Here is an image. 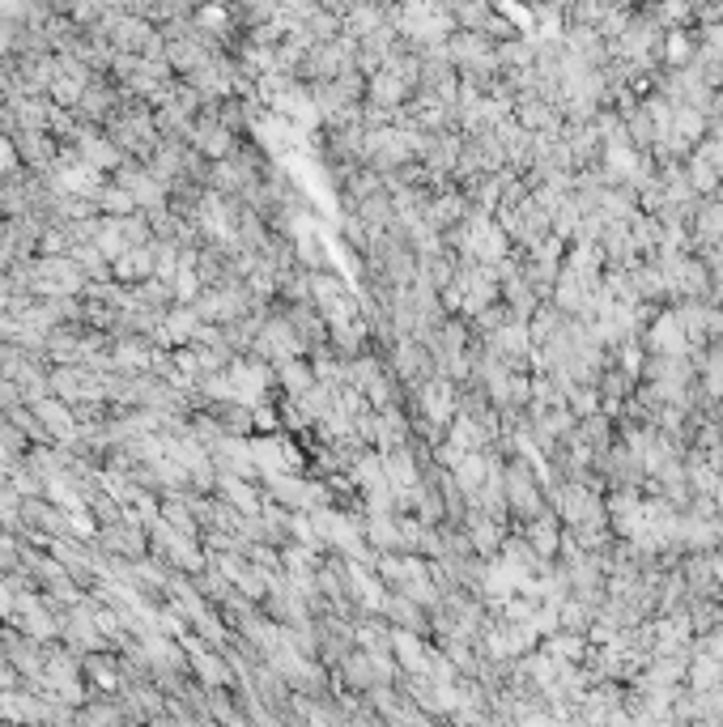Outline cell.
<instances>
[{
  "label": "cell",
  "mask_w": 723,
  "mask_h": 727,
  "mask_svg": "<svg viewBox=\"0 0 723 727\" xmlns=\"http://www.w3.org/2000/svg\"><path fill=\"white\" fill-rule=\"evenodd\" d=\"M0 574H5V570H0Z\"/></svg>",
  "instance_id": "obj_37"
},
{
  "label": "cell",
  "mask_w": 723,
  "mask_h": 727,
  "mask_svg": "<svg viewBox=\"0 0 723 727\" xmlns=\"http://www.w3.org/2000/svg\"><path fill=\"white\" fill-rule=\"evenodd\" d=\"M383 22H388V13H383L375 0H353V13H349V35L358 39V35H371V30H379Z\"/></svg>",
  "instance_id": "obj_27"
},
{
  "label": "cell",
  "mask_w": 723,
  "mask_h": 727,
  "mask_svg": "<svg viewBox=\"0 0 723 727\" xmlns=\"http://www.w3.org/2000/svg\"><path fill=\"white\" fill-rule=\"evenodd\" d=\"M456 243H460L477 264H502V260H507V230L494 226L485 209H473V213H468V222L460 226Z\"/></svg>",
  "instance_id": "obj_3"
},
{
  "label": "cell",
  "mask_w": 723,
  "mask_h": 727,
  "mask_svg": "<svg viewBox=\"0 0 723 727\" xmlns=\"http://www.w3.org/2000/svg\"><path fill=\"white\" fill-rule=\"evenodd\" d=\"M626 370H638V349H626Z\"/></svg>",
  "instance_id": "obj_33"
},
{
  "label": "cell",
  "mask_w": 723,
  "mask_h": 727,
  "mask_svg": "<svg viewBox=\"0 0 723 727\" xmlns=\"http://www.w3.org/2000/svg\"><path fill=\"white\" fill-rule=\"evenodd\" d=\"M277 383L290 392V400H298V396H307L315 387V370H311V362H302V358H285V362H277Z\"/></svg>",
  "instance_id": "obj_22"
},
{
  "label": "cell",
  "mask_w": 723,
  "mask_h": 727,
  "mask_svg": "<svg viewBox=\"0 0 723 727\" xmlns=\"http://www.w3.org/2000/svg\"><path fill=\"white\" fill-rule=\"evenodd\" d=\"M132 302H137V307H149V311H171L175 290L166 277H145V281L132 285Z\"/></svg>",
  "instance_id": "obj_21"
},
{
  "label": "cell",
  "mask_w": 723,
  "mask_h": 727,
  "mask_svg": "<svg viewBox=\"0 0 723 727\" xmlns=\"http://www.w3.org/2000/svg\"><path fill=\"white\" fill-rule=\"evenodd\" d=\"M111 277L124 281V285H137L145 277H154V239L141 243V247H128L120 260H111Z\"/></svg>",
  "instance_id": "obj_14"
},
{
  "label": "cell",
  "mask_w": 723,
  "mask_h": 727,
  "mask_svg": "<svg viewBox=\"0 0 723 727\" xmlns=\"http://www.w3.org/2000/svg\"><path fill=\"white\" fill-rule=\"evenodd\" d=\"M528 545H532L536 553H541V557H549L553 549L562 545V536H558V523H553V519H536L532 528H528Z\"/></svg>",
  "instance_id": "obj_29"
},
{
  "label": "cell",
  "mask_w": 723,
  "mask_h": 727,
  "mask_svg": "<svg viewBox=\"0 0 723 727\" xmlns=\"http://www.w3.org/2000/svg\"><path fill=\"white\" fill-rule=\"evenodd\" d=\"M689 681H694L698 693H711L723 681V659L719 655H698L694 664H689Z\"/></svg>",
  "instance_id": "obj_28"
},
{
  "label": "cell",
  "mask_w": 723,
  "mask_h": 727,
  "mask_svg": "<svg viewBox=\"0 0 723 727\" xmlns=\"http://www.w3.org/2000/svg\"><path fill=\"white\" fill-rule=\"evenodd\" d=\"M430 366H434V358H430V345H422L417 336H400V345L392 349V370L405 383H417V379H430Z\"/></svg>",
  "instance_id": "obj_12"
},
{
  "label": "cell",
  "mask_w": 723,
  "mask_h": 727,
  "mask_svg": "<svg viewBox=\"0 0 723 727\" xmlns=\"http://www.w3.org/2000/svg\"><path fill=\"white\" fill-rule=\"evenodd\" d=\"M715 498H719V506H723V477L715 481Z\"/></svg>",
  "instance_id": "obj_35"
},
{
  "label": "cell",
  "mask_w": 723,
  "mask_h": 727,
  "mask_svg": "<svg viewBox=\"0 0 723 727\" xmlns=\"http://www.w3.org/2000/svg\"><path fill=\"white\" fill-rule=\"evenodd\" d=\"M417 81H422V60L392 56V60H383L379 69L371 73L366 98H371L379 111H400V107H405V98L417 90Z\"/></svg>",
  "instance_id": "obj_2"
},
{
  "label": "cell",
  "mask_w": 723,
  "mask_h": 727,
  "mask_svg": "<svg viewBox=\"0 0 723 727\" xmlns=\"http://www.w3.org/2000/svg\"><path fill=\"white\" fill-rule=\"evenodd\" d=\"M651 349L660 353V358H685L689 336H685V328H681L677 315H660V319H655V328H651Z\"/></svg>",
  "instance_id": "obj_17"
},
{
  "label": "cell",
  "mask_w": 723,
  "mask_h": 727,
  "mask_svg": "<svg viewBox=\"0 0 723 727\" xmlns=\"http://www.w3.org/2000/svg\"><path fill=\"white\" fill-rule=\"evenodd\" d=\"M698 234H702V239H723V196L711 200V205L702 209V217H698Z\"/></svg>",
  "instance_id": "obj_30"
},
{
  "label": "cell",
  "mask_w": 723,
  "mask_h": 727,
  "mask_svg": "<svg viewBox=\"0 0 723 727\" xmlns=\"http://www.w3.org/2000/svg\"><path fill=\"white\" fill-rule=\"evenodd\" d=\"M52 392L60 400H69L73 409L77 404H98L107 400V387H103V370H94L86 362H60L52 370Z\"/></svg>",
  "instance_id": "obj_5"
},
{
  "label": "cell",
  "mask_w": 723,
  "mask_h": 727,
  "mask_svg": "<svg viewBox=\"0 0 723 727\" xmlns=\"http://www.w3.org/2000/svg\"><path fill=\"white\" fill-rule=\"evenodd\" d=\"M485 477H490V460L485 455H477V451H464L456 464H451V481H456V489L464 498H473L477 489L485 485Z\"/></svg>",
  "instance_id": "obj_19"
},
{
  "label": "cell",
  "mask_w": 723,
  "mask_h": 727,
  "mask_svg": "<svg viewBox=\"0 0 723 727\" xmlns=\"http://www.w3.org/2000/svg\"><path fill=\"white\" fill-rule=\"evenodd\" d=\"M341 676H345V685L349 689H375V685H383V676H379V664H375V655L371 651H345L341 655Z\"/></svg>",
  "instance_id": "obj_16"
},
{
  "label": "cell",
  "mask_w": 723,
  "mask_h": 727,
  "mask_svg": "<svg viewBox=\"0 0 723 727\" xmlns=\"http://www.w3.org/2000/svg\"><path fill=\"white\" fill-rule=\"evenodd\" d=\"M251 353L264 362H285V358H302L307 353V341L298 336V328L290 324V315H264L260 336L251 341Z\"/></svg>",
  "instance_id": "obj_6"
},
{
  "label": "cell",
  "mask_w": 723,
  "mask_h": 727,
  "mask_svg": "<svg viewBox=\"0 0 723 727\" xmlns=\"http://www.w3.org/2000/svg\"><path fill=\"white\" fill-rule=\"evenodd\" d=\"M719 298H723V290H719Z\"/></svg>",
  "instance_id": "obj_36"
},
{
  "label": "cell",
  "mask_w": 723,
  "mask_h": 727,
  "mask_svg": "<svg viewBox=\"0 0 723 727\" xmlns=\"http://www.w3.org/2000/svg\"><path fill=\"white\" fill-rule=\"evenodd\" d=\"M94 209L107 213V217H124V213H137V200H132V192L120 188V183H103L94 196Z\"/></svg>",
  "instance_id": "obj_24"
},
{
  "label": "cell",
  "mask_w": 723,
  "mask_h": 727,
  "mask_svg": "<svg viewBox=\"0 0 723 727\" xmlns=\"http://www.w3.org/2000/svg\"><path fill=\"white\" fill-rule=\"evenodd\" d=\"M426 217H430V226L434 230H451L464 217V196H456V192H447V196H434L430 205H426Z\"/></svg>",
  "instance_id": "obj_25"
},
{
  "label": "cell",
  "mask_w": 723,
  "mask_h": 727,
  "mask_svg": "<svg viewBox=\"0 0 723 727\" xmlns=\"http://www.w3.org/2000/svg\"><path fill=\"white\" fill-rule=\"evenodd\" d=\"M268 485V498L290 506V511H315V506H328V489L315 485V481H302L298 472H273V477H264Z\"/></svg>",
  "instance_id": "obj_7"
},
{
  "label": "cell",
  "mask_w": 723,
  "mask_h": 727,
  "mask_svg": "<svg viewBox=\"0 0 723 727\" xmlns=\"http://www.w3.org/2000/svg\"><path fill=\"white\" fill-rule=\"evenodd\" d=\"M392 655L400 659V668L413 672V676L430 672V647L422 642V634H417V630H396V625H392Z\"/></svg>",
  "instance_id": "obj_13"
},
{
  "label": "cell",
  "mask_w": 723,
  "mask_h": 727,
  "mask_svg": "<svg viewBox=\"0 0 723 727\" xmlns=\"http://www.w3.org/2000/svg\"><path fill=\"white\" fill-rule=\"evenodd\" d=\"M200 324H205V319L196 315L192 302H175V307L162 315V324H158V332H154V341H158L162 349H179V345L196 341V328H200Z\"/></svg>",
  "instance_id": "obj_10"
},
{
  "label": "cell",
  "mask_w": 723,
  "mask_h": 727,
  "mask_svg": "<svg viewBox=\"0 0 723 727\" xmlns=\"http://www.w3.org/2000/svg\"><path fill=\"white\" fill-rule=\"evenodd\" d=\"M9 141H13V149H18L22 166H30V171H43L47 175L56 166V158H60L56 137H52V132H43V128H18Z\"/></svg>",
  "instance_id": "obj_9"
},
{
  "label": "cell",
  "mask_w": 723,
  "mask_h": 727,
  "mask_svg": "<svg viewBox=\"0 0 723 727\" xmlns=\"http://www.w3.org/2000/svg\"><path fill=\"white\" fill-rule=\"evenodd\" d=\"M451 447H456V451H481L485 447V426L477 417H468V413L451 417Z\"/></svg>",
  "instance_id": "obj_26"
},
{
  "label": "cell",
  "mask_w": 723,
  "mask_h": 727,
  "mask_svg": "<svg viewBox=\"0 0 723 727\" xmlns=\"http://www.w3.org/2000/svg\"><path fill=\"white\" fill-rule=\"evenodd\" d=\"M120 98H124V90H115L111 81H90L86 90H81V98H77V107H69V111H77V120L81 124H107L111 120V111L120 107Z\"/></svg>",
  "instance_id": "obj_11"
},
{
  "label": "cell",
  "mask_w": 723,
  "mask_h": 727,
  "mask_svg": "<svg viewBox=\"0 0 723 727\" xmlns=\"http://www.w3.org/2000/svg\"><path fill=\"white\" fill-rule=\"evenodd\" d=\"M549 655H553V659H562V664H575V659H583V642H579V638L558 634V638L549 642Z\"/></svg>",
  "instance_id": "obj_31"
},
{
  "label": "cell",
  "mask_w": 723,
  "mask_h": 727,
  "mask_svg": "<svg viewBox=\"0 0 723 727\" xmlns=\"http://www.w3.org/2000/svg\"><path fill=\"white\" fill-rule=\"evenodd\" d=\"M124 719V706H81L77 710V723H115Z\"/></svg>",
  "instance_id": "obj_32"
},
{
  "label": "cell",
  "mask_w": 723,
  "mask_h": 727,
  "mask_svg": "<svg viewBox=\"0 0 723 727\" xmlns=\"http://www.w3.org/2000/svg\"><path fill=\"white\" fill-rule=\"evenodd\" d=\"M502 489H507V498H511V506L519 515H532L536 506H541V502H536V485H532V477L524 468H511L507 477H502Z\"/></svg>",
  "instance_id": "obj_23"
},
{
  "label": "cell",
  "mask_w": 723,
  "mask_h": 727,
  "mask_svg": "<svg viewBox=\"0 0 723 727\" xmlns=\"http://www.w3.org/2000/svg\"><path fill=\"white\" fill-rule=\"evenodd\" d=\"M371 426H375V447L379 451H392V447H405L409 438V421L396 404H383V409L371 413Z\"/></svg>",
  "instance_id": "obj_15"
},
{
  "label": "cell",
  "mask_w": 723,
  "mask_h": 727,
  "mask_svg": "<svg viewBox=\"0 0 723 727\" xmlns=\"http://www.w3.org/2000/svg\"><path fill=\"white\" fill-rule=\"evenodd\" d=\"M315 5H324V9H336V5H349V0H315Z\"/></svg>",
  "instance_id": "obj_34"
},
{
  "label": "cell",
  "mask_w": 723,
  "mask_h": 727,
  "mask_svg": "<svg viewBox=\"0 0 723 727\" xmlns=\"http://www.w3.org/2000/svg\"><path fill=\"white\" fill-rule=\"evenodd\" d=\"M451 417H456V387H451V379H422V387H417V421H422V434L430 443H439Z\"/></svg>",
  "instance_id": "obj_4"
},
{
  "label": "cell",
  "mask_w": 723,
  "mask_h": 727,
  "mask_svg": "<svg viewBox=\"0 0 723 727\" xmlns=\"http://www.w3.org/2000/svg\"><path fill=\"white\" fill-rule=\"evenodd\" d=\"M388 22L396 26V35H405L417 47H439L451 30V13L439 0H405L400 9L388 13Z\"/></svg>",
  "instance_id": "obj_1"
},
{
  "label": "cell",
  "mask_w": 723,
  "mask_h": 727,
  "mask_svg": "<svg viewBox=\"0 0 723 727\" xmlns=\"http://www.w3.org/2000/svg\"><path fill=\"white\" fill-rule=\"evenodd\" d=\"M383 617H388L392 625H400V630H417V634L426 630L422 604L409 600V596H400V591H388V600H383Z\"/></svg>",
  "instance_id": "obj_20"
},
{
  "label": "cell",
  "mask_w": 723,
  "mask_h": 727,
  "mask_svg": "<svg viewBox=\"0 0 723 727\" xmlns=\"http://www.w3.org/2000/svg\"><path fill=\"white\" fill-rule=\"evenodd\" d=\"M251 460H256L260 477H273V472H302V451L281 434L251 438Z\"/></svg>",
  "instance_id": "obj_8"
},
{
  "label": "cell",
  "mask_w": 723,
  "mask_h": 727,
  "mask_svg": "<svg viewBox=\"0 0 723 727\" xmlns=\"http://www.w3.org/2000/svg\"><path fill=\"white\" fill-rule=\"evenodd\" d=\"M81 672L90 676V685L94 689H103V693H115L124 685V668H120V659L115 655H103V651H94V655H81Z\"/></svg>",
  "instance_id": "obj_18"
}]
</instances>
